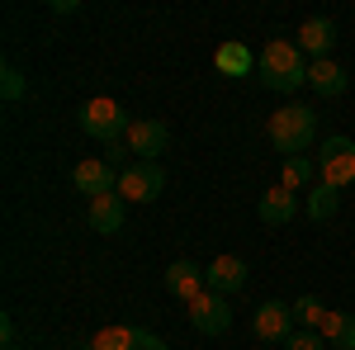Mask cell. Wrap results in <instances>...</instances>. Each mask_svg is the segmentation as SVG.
<instances>
[{
    "mask_svg": "<svg viewBox=\"0 0 355 350\" xmlns=\"http://www.w3.org/2000/svg\"><path fill=\"white\" fill-rule=\"evenodd\" d=\"M256 81L266 90H279V95H294L299 85H308V57L299 53V43L294 38H270L256 57Z\"/></svg>",
    "mask_w": 355,
    "mask_h": 350,
    "instance_id": "obj_1",
    "label": "cell"
},
{
    "mask_svg": "<svg viewBox=\"0 0 355 350\" xmlns=\"http://www.w3.org/2000/svg\"><path fill=\"white\" fill-rule=\"evenodd\" d=\"M266 133H270V147L284 157V161H294L303 157L313 142H318V114L308 105H284L270 114V123H266Z\"/></svg>",
    "mask_w": 355,
    "mask_h": 350,
    "instance_id": "obj_2",
    "label": "cell"
},
{
    "mask_svg": "<svg viewBox=\"0 0 355 350\" xmlns=\"http://www.w3.org/2000/svg\"><path fill=\"white\" fill-rule=\"evenodd\" d=\"M76 119H81L85 133L95 137V142H105V147H110V142H119V137H128V128H133L128 109L119 105V100H110V95H100V100H85Z\"/></svg>",
    "mask_w": 355,
    "mask_h": 350,
    "instance_id": "obj_3",
    "label": "cell"
},
{
    "mask_svg": "<svg viewBox=\"0 0 355 350\" xmlns=\"http://www.w3.org/2000/svg\"><path fill=\"white\" fill-rule=\"evenodd\" d=\"M318 175L331 189L355 185V142L351 137H322V147H318Z\"/></svg>",
    "mask_w": 355,
    "mask_h": 350,
    "instance_id": "obj_4",
    "label": "cell"
},
{
    "mask_svg": "<svg viewBox=\"0 0 355 350\" xmlns=\"http://www.w3.org/2000/svg\"><path fill=\"white\" fill-rule=\"evenodd\" d=\"M251 331H256V341H266V346H284L299 322H294V303H279V298H266L261 308H256V317H251Z\"/></svg>",
    "mask_w": 355,
    "mask_h": 350,
    "instance_id": "obj_5",
    "label": "cell"
},
{
    "mask_svg": "<svg viewBox=\"0 0 355 350\" xmlns=\"http://www.w3.org/2000/svg\"><path fill=\"white\" fill-rule=\"evenodd\" d=\"M162 189H166V170L157 161H133L119 175L123 204H152V199H162Z\"/></svg>",
    "mask_w": 355,
    "mask_h": 350,
    "instance_id": "obj_6",
    "label": "cell"
},
{
    "mask_svg": "<svg viewBox=\"0 0 355 350\" xmlns=\"http://www.w3.org/2000/svg\"><path fill=\"white\" fill-rule=\"evenodd\" d=\"M190 322H194L199 336H223V331L232 326V303H223V294L204 289V294L190 303Z\"/></svg>",
    "mask_w": 355,
    "mask_h": 350,
    "instance_id": "obj_7",
    "label": "cell"
},
{
    "mask_svg": "<svg viewBox=\"0 0 355 350\" xmlns=\"http://www.w3.org/2000/svg\"><path fill=\"white\" fill-rule=\"evenodd\" d=\"M166 142H171V128H166L162 119H133V128L123 137V147L133 152L137 161H157L166 152Z\"/></svg>",
    "mask_w": 355,
    "mask_h": 350,
    "instance_id": "obj_8",
    "label": "cell"
},
{
    "mask_svg": "<svg viewBox=\"0 0 355 350\" xmlns=\"http://www.w3.org/2000/svg\"><path fill=\"white\" fill-rule=\"evenodd\" d=\"M85 350H166V341L142 326H105L100 336L85 341Z\"/></svg>",
    "mask_w": 355,
    "mask_h": 350,
    "instance_id": "obj_9",
    "label": "cell"
},
{
    "mask_svg": "<svg viewBox=\"0 0 355 350\" xmlns=\"http://www.w3.org/2000/svg\"><path fill=\"white\" fill-rule=\"evenodd\" d=\"M294 43H299V53H303V57H313V62H327L331 48H336V24H331L327 15H313V19H303V24H299Z\"/></svg>",
    "mask_w": 355,
    "mask_h": 350,
    "instance_id": "obj_10",
    "label": "cell"
},
{
    "mask_svg": "<svg viewBox=\"0 0 355 350\" xmlns=\"http://www.w3.org/2000/svg\"><path fill=\"white\" fill-rule=\"evenodd\" d=\"M71 185L81 189L85 199H100V194H114V189H119V170H114L105 157H90V161H76Z\"/></svg>",
    "mask_w": 355,
    "mask_h": 350,
    "instance_id": "obj_11",
    "label": "cell"
},
{
    "mask_svg": "<svg viewBox=\"0 0 355 350\" xmlns=\"http://www.w3.org/2000/svg\"><path fill=\"white\" fill-rule=\"evenodd\" d=\"M256 218H261L266 227H289V222L299 218V194L284 189V185H270L256 199Z\"/></svg>",
    "mask_w": 355,
    "mask_h": 350,
    "instance_id": "obj_12",
    "label": "cell"
},
{
    "mask_svg": "<svg viewBox=\"0 0 355 350\" xmlns=\"http://www.w3.org/2000/svg\"><path fill=\"white\" fill-rule=\"evenodd\" d=\"M166 289L180 298L185 308H190L194 298L209 289V279H204V265H194V261H171L166 265Z\"/></svg>",
    "mask_w": 355,
    "mask_h": 350,
    "instance_id": "obj_13",
    "label": "cell"
},
{
    "mask_svg": "<svg viewBox=\"0 0 355 350\" xmlns=\"http://www.w3.org/2000/svg\"><path fill=\"white\" fill-rule=\"evenodd\" d=\"M204 279H209V289L223 294V298L237 294V289L246 284V261L242 256H218L214 265H204Z\"/></svg>",
    "mask_w": 355,
    "mask_h": 350,
    "instance_id": "obj_14",
    "label": "cell"
},
{
    "mask_svg": "<svg viewBox=\"0 0 355 350\" xmlns=\"http://www.w3.org/2000/svg\"><path fill=\"white\" fill-rule=\"evenodd\" d=\"M123 213H128V204H123L119 189H114V194H100V199H90V227L105 232V237H114V232L123 227Z\"/></svg>",
    "mask_w": 355,
    "mask_h": 350,
    "instance_id": "obj_15",
    "label": "cell"
},
{
    "mask_svg": "<svg viewBox=\"0 0 355 350\" xmlns=\"http://www.w3.org/2000/svg\"><path fill=\"white\" fill-rule=\"evenodd\" d=\"M308 85L322 95V100H336V95H346V85H351V76H346V67H336V62H313L308 67Z\"/></svg>",
    "mask_w": 355,
    "mask_h": 350,
    "instance_id": "obj_16",
    "label": "cell"
},
{
    "mask_svg": "<svg viewBox=\"0 0 355 350\" xmlns=\"http://www.w3.org/2000/svg\"><path fill=\"white\" fill-rule=\"evenodd\" d=\"M214 62H218L223 76H251V71H256V57H251V48H246L242 38H227Z\"/></svg>",
    "mask_w": 355,
    "mask_h": 350,
    "instance_id": "obj_17",
    "label": "cell"
},
{
    "mask_svg": "<svg viewBox=\"0 0 355 350\" xmlns=\"http://www.w3.org/2000/svg\"><path fill=\"white\" fill-rule=\"evenodd\" d=\"M322 341L327 346H336V350H355V317L351 313H331L327 308V317H322Z\"/></svg>",
    "mask_w": 355,
    "mask_h": 350,
    "instance_id": "obj_18",
    "label": "cell"
},
{
    "mask_svg": "<svg viewBox=\"0 0 355 350\" xmlns=\"http://www.w3.org/2000/svg\"><path fill=\"white\" fill-rule=\"evenodd\" d=\"M313 175H318V161L313 157H294V161H284V170H279V185L299 194V189L313 185Z\"/></svg>",
    "mask_w": 355,
    "mask_h": 350,
    "instance_id": "obj_19",
    "label": "cell"
},
{
    "mask_svg": "<svg viewBox=\"0 0 355 350\" xmlns=\"http://www.w3.org/2000/svg\"><path fill=\"white\" fill-rule=\"evenodd\" d=\"M336 209H341V189L318 185L313 194H308V218H313V222H327V218H336Z\"/></svg>",
    "mask_w": 355,
    "mask_h": 350,
    "instance_id": "obj_20",
    "label": "cell"
},
{
    "mask_svg": "<svg viewBox=\"0 0 355 350\" xmlns=\"http://www.w3.org/2000/svg\"><path fill=\"white\" fill-rule=\"evenodd\" d=\"M322 317H327L322 298H313V294L294 298V322H299V326H308V331H318V326H322Z\"/></svg>",
    "mask_w": 355,
    "mask_h": 350,
    "instance_id": "obj_21",
    "label": "cell"
},
{
    "mask_svg": "<svg viewBox=\"0 0 355 350\" xmlns=\"http://www.w3.org/2000/svg\"><path fill=\"white\" fill-rule=\"evenodd\" d=\"M0 95L5 100H24V71L19 67H0Z\"/></svg>",
    "mask_w": 355,
    "mask_h": 350,
    "instance_id": "obj_22",
    "label": "cell"
},
{
    "mask_svg": "<svg viewBox=\"0 0 355 350\" xmlns=\"http://www.w3.org/2000/svg\"><path fill=\"white\" fill-rule=\"evenodd\" d=\"M284 350H327V341H322V331H308V326H299V331L284 341Z\"/></svg>",
    "mask_w": 355,
    "mask_h": 350,
    "instance_id": "obj_23",
    "label": "cell"
},
{
    "mask_svg": "<svg viewBox=\"0 0 355 350\" xmlns=\"http://www.w3.org/2000/svg\"><path fill=\"white\" fill-rule=\"evenodd\" d=\"M0 341H5V346H19V341H15V317H10V313L0 317Z\"/></svg>",
    "mask_w": 355,
    "mask_h": 350,
    "instance_id": "obj_24",
    "label": "cell"
},
{
    "mask_svg": "<svg viewBox=\"0 0 355 350\" xmlns=\"http://www.w3.org/2000/svg\"><path fill=\"white\" fill-rule=\"evenodd\" d=\"M5 350H19V346H5Z\"/></svg>",
    "mask_w": 355,
    "mask_h": 350,
    "instance_id": "obj_25",
    "label": "cell"
}]
</instances>
